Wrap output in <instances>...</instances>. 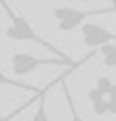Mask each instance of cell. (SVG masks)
Masks as SVG:
<instances>
[{"label": "cell", "mask_w": 116, "mask_h": 121, "mask_svg": "<svg viewBox=\"0 0 116 121\" xmlns=\"http://www.w3.org/2000/svg\"><path fill=\"white\" fill-rule=\"evenodd\" d=\"M2 7L7 9V13H9V18H11V25L4 29V36H7L9 40H29V43H36V45H43L45 49H49V52H54L58 58H65V60H72L67 56V54H63L60 49L56 47V45H52L49 40H45L43 36L38 34V31L34 29V27L29 25V22L25 20L22 16H18L16 11H11V9L4 4V0H2Z\"/></svg>", "instance_id": "6da1fadb"}, {"label": "cell", "mask_w": 116, "mask_h": 121, "mask_svg": "<svg viewBox=\"0 0 116 121\" xmlns=\"http://www.w3.org/2000/svg\"><path fill=\"white\" fill-rule=\"evenodd\" d=\"M112 11H116L114 7H109V9H74V7H56V9H54V18H56L60 31H74V29H78V27H83L85 22H89L92 16L112 13Z\"/></svg>", "instance_id": "7a4b0ae2"}, {"label": "cell", "mask_w": 116, "mask_h": 121, "mask_svg": "<svg viewBox=\"0 0 116 121\" xmlns=\"http://www.w3.org/2000/svg\"><path fill=\"white\" fill-rule=\"evenodd\" d=\"M52 65H65V67H76L74 60H65V58H40V56H34L29 52H16L11 56V72L16 76H27V74L36 72L38 67H52Z\"/></svg>", "instance_id": "3957f363"}, {"label": "cell", "mask_w": 116, "mask_h": 121, "mask_svg": "<svg viewBox=\"0 0 116 121\" xmlns=\"http://www.w3.org/2000/svg\"><path fill=\"white\" fill-rule=\"evenodd\" d=\"M83 34V43L87 47H103V45L116 43V34L109 29H105L103 25H96V22H85L80 27Z\"/></svg>", "instance_id": "277c9868"}, {"label": "cell", "mask_w": 116, "mask_h": 121, "mask_svg": "<svg viewBox=\"0 0 116 121\" xmlns=\"http://www.w3.org/2000/svg\"><path fill=\"white\" fill-rule=\"evenodd\" d=\"M87 99H89V103H92V110H94L98 117L107 114V96H105L103 92H98L96 87H92V90L87 92Z\"/></svg>", "instance_id": "5b68a950"}, {"label": "cell", "mask_w": 116, "mask_h": 121, "mask_svg": "<svg viewBox=\"0 0 116 121\" xmlns=\"http://www.w3.org/2000/svg\"><path fill=\"white\" fill-rule=\"evenodd\" d=\"M31 121H52L47 114V90H43L36 99V112L31 117Z\"/></svg>", "instance_id": "8992f818"}, {"label": "cell", "mask_w": 116, "mask_h": 121, "mask_svg": "<svg viewBox=\"0 0 116 121\" xmlns=\"http://www.w3.org/2000/svg\"><path fill=\"white\" fill-rule=\"evenodd\" d=\"M0 85H7V87H18V90H25V92H31V94H40V90L38 87H34V85H27V83H20V81H16V78H11V76H7V74L0 69Z\"/></svg>", "instance_id": "52a82bcc"}, {"label": "cell", "mask_w": 116, "mask_h": 121, "mask_svg": "<svg viewBox=\"0 0 116 121\" xmlns=\"http://www.w3.org/2000/svg\"><path fill=\"white\" fill-rule=\"evenodd\" d=\"M98 52H100V58H103L105 67H116V43L103 45Z\"/></svg>", "instance_id": "ba28073f"}, {"label": "cell", "mask_w": 116, "mask_h": 121, "mask_svg": "<svg viewBox=\"0 0 116 121\" xmlns=\"http://www.w3.org/2000/svg\"><path fill=\"white\" fill-rule=\"evenodd\" d=\"M63 94H65V101H67L69 114H72V119H69V121H85V119H83V114L78 112V108H76V103H74L72 92H69V87H67V85H63Z\"/></svg>", "instance_id": "9c48e42d"}, {"label": "cell", "mask_w": 116, "mask_h": 121, "mask_svg": "<svg viewBox=\"0 0 116 121\" xmlns=\"http://www.w3.org/2000/svg\"><path fill=\"white\" fill-rule=\"evenodd\" d=\"M36 99H38V94H36V96H34V99H31V101H25V103H22L20 108H16V110H11V112H7V114H0V121H13L16 117H20V114L25 112V110L29 108L31 103H36Z\"/></svg>", "instance_id": "30bf717a"}, {"label": "cell", "mask_w": 116, "mask_h": 121, "mask_svg": "<svg viewBox=\"0 0 116 121\" xmlns=\"http://www.w3.org/2000/svg\"><path fill=\"white\" fill-rule=\"evenodd\" d=\"M112 85H114V83H112V78H109V76H100L98 81H96V85H94V87L107 96V92H109V87H112Z\"/></svg>", "instance_id": "8fae6325"}, {"label": "cell", "mask_w": 116, "mask_h": 121, "mask_svg": "<svg viewBox=\"0 0 116 121\" xmlns=\"http://www.w3.org/2000/svg\"><path fill=\"white\" fill-rule=\"evenodd\" d=\"M107 101H116V83L109 87V92H107Z\"/></svg>", "instance_id": "7c38bea8"}, {"label": "cell", "mask_w": 116, "mask_h": 121, "mask_svg": "<svg viewBox=\"0 0 116 121\" xmlns=\"http://www.w3.org/2000/svg\"><path fill=\"white\" fill-rule=\"evenodd\" d=\"M107 114H116V101H107Z\"/></svg>", "instance_id": "4fadbf2b"}, {"label": "cell", "mask_w": 116, "mask_h": 121, "mask_svg": "<svg viewBox=\"0 0 116 121\" xmlns=\"http://www.w3.org/2000/svg\"><path fill=\"white\" fill-rule=\"evenodd\" d=\"M112 2H114V9H116V0H112Z\"/></svg>", "instance_id": "5bb4252c"}]
</instances>
